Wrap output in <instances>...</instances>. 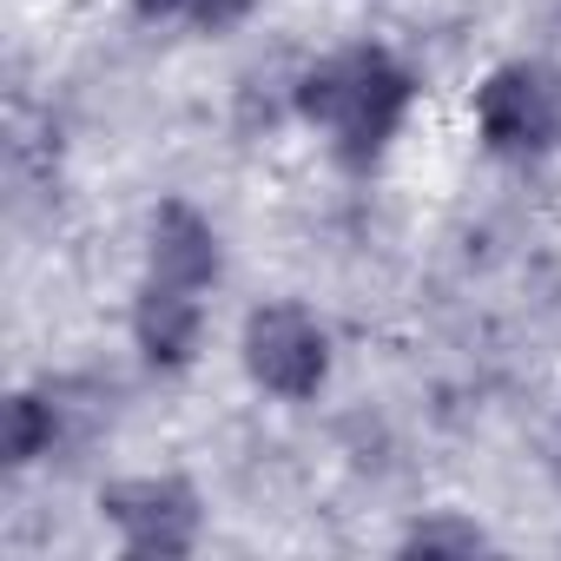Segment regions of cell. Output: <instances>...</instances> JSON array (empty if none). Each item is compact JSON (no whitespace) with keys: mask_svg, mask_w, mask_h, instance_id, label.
Wrapping results in <instances>:
<instances>
[{"mask_svg":"<svg viewBox=\"0 0 561 561\" xmlns=\"http://www.w3.org/2000/svg\"><path fill=\"white\" fill-rule=\"evenodd\" d=\"M410 106H416V73L390 47H344L298 80V119L331 133V152L351 172H370L390 152Z\"/></svg>","mask_w":561,"mask_h":561,"instance_id":"cell-1","label":"cell"},{"mask_svg":"<svg viewBox=\"0 0 561 561\" xmlns=\"http://www.w3.org/2000/svg\"><path fill=\"white\" fill-rule=\"evenodd\" d=\"M244 377L277 403H311L331 377V337L305 305H257L244 318Z\"/></svg>","mask_w":561,"mask_h":561,"instance_id":"cell-2","label":"cell"},{"mask_svg":"<svg viewBox=\"0 0 561 561\" xmlns=\"http://www.w3.org/2000/svg\"><path fill=\"white\" fill-rule=\"evenodd\" d=\"M476 133L495 159H541L561 146V87L535 60H502L476 87Z\"/></svg>","mask_w":561,"mask_h":561,"instance_id":"cell-3","label":"cell"},{"mask_svg":"<svg viewBox=\"0 0 561 561\" xmlns=\"http://www.w3.org/2000/svg\"><path fill=\"white\" fill-rule=\"evenodd\" d=\"M100 515L119 528L126 554H159V561H179L198 548V528H205V508L192 495V482L179 476H126V482H106L100 489Z\"/></svg>","mask_w":561,"mask_h":561,"instance_id":"cell-4","label":"cell"},{"mask_svg":"<svg viewBox=\"0 0 561 561\" xmlns=\"http://www.w3.org/2000/svg\"><path fill=\"white\" fill-rule=\"evenodd\" d=\"M146 277L185 285V291H211L218 285V231H211V218H198L185 198H159L152 231H146Z\"/></svg>","mask_w":561,"mask_h":561,"instance_id":"cell-5","label":"cell"},{"mask_svg":"<svg viewBox=\"0 0 561 561\" xmlns=\"http://www.w3.org/2000/svg\"><path fill=\"white\" fill-rule=\"evenodd\" d=\"M198 337H205V291L146 277L139 298H133V344H139V357L152 370H185L198 357Z\"/></svg>","mask_w":561,"mask_h":561,"instance_id":"cell-6","label":"cell"},{"mask_svg":"<svg viewBox=\"0 0 561 561\" xmlns=\"http://www.w3.org/2000/svg\"><path fill=\"white\" fill-rule=\"evenodd\" d=\"M60 430H67V403H47V397H34V390H21L14 403H8V456L27 469V462H41V456H54L60 449Z\"/></svg>","mask_w":561,"mask_h":561,"instance_id":"cell-7","label":"cell"},{"mask_svg":"<svg viewBox=\"0 0 561 561\" xmlns=\"http://www.w3.org/2000/svg\"><path fill=\"white\" fill-rule=\"evenodd\" d=\"M476 548H489V535L462 515H430L403 535V554H476Z\"/></svg>","mask_w":561,"mask_h":561,"instance_id":"cell-8","label":"cell"},{"mask_svg":"<svg viewBox=\"0 0 561 561\" xmlns=\"http://www.w3.org/2000/svg\"><path fill=\"white\" fill-rule=\"evenodd\" d=\"M251 8H257V0H192L185 14H192V21H198L205 34H225V27H238V21H244Z\"/></svg>","mask_w":561,"mask_h":561,"instance_id":"cell-9","label":"cell"},{"mask_svg":"<svg viewBox=\"0 0 561 561\" xmlns=\"http://www.w3.org/2000/svg\"><path fill=\"white\" fill-rule=\"evenodd\" d=\"M133 8H139L146 21H165V14H179V8H192V0H133Z\"/></svg>","mask_w":561,"mask_h":561,"instance_id":"cell-10","label":"cell"}]
</instances>
